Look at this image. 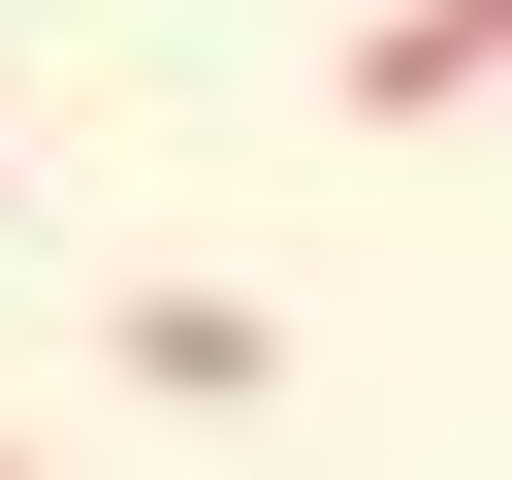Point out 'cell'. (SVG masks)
Segmentation results:
<instances>
[{
  "label": "cell",
  "instance_id": "cell-1",
  "mask_svg": "<svg viewBox=\"0 0 512 480\" xmlns=\"http://www.w3.org/2000/svg\"><path fill=\"white\" fill-rule=\"evenodd\" d=\"M128 384H160V416H256L288 320H256V288H128Z\"/></svg>",
  "mask_w": 512,
  "mask_h": 480
},
{
  "label": "cell",
  "instance_id": "cell-2",
  "mask_svg": "<svg viewBox=\"0 0 512 480\" xmlns=\"http://www.w3.org/2000/svg\"><path fill=\"white\" fill-rule=\"evenodd\" d=\"M352 96H384V128H448V96H512V0H384V32H352Z\"/></svg>",
  "mask_w": 512,
  "mask_h": 480
},
{
  "label": "cell",
  "instance_id": "cell-3",
  "mask_svg": "<svg viewBox=\"0 0 512 480\" xmlns=\"http://www.w3.org/2000/svg\"><path fill=\"white\" fill-rule=\"evenodd\" d=\"M0 224H32V192H0Z\"/></svg>",
  "mask_w": 512,
  "mask_h": 480
},
{
  "label": "cell",
  "instance_id": "cell-4",
  "mask_svg": "<svg viewBox=\"0 0 512 480\" xmlns=\"http://www.w3.org/2000/svg\"><path fill=\"white\" fill-rule=\"evenodd\" d=\"M0 480H32V448H0Z\"/></svg>",
  "mask_w": 512,
  "mask_h": 480
}]
</instances>
